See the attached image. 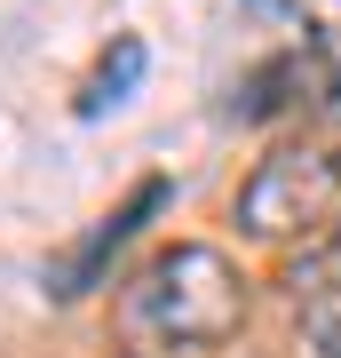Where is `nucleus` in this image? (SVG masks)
I'll return each instance as SVG.
<instances>
[{
    "label": "nucleus",
    "mask_w": 341,
    "mask_h": 358,
    "mask_svg": "<svg viewBox=\"0 0 341 358\" xmlns=\"http://www.w3.org/2000/svg\"><path fill=\"white\" fill-rule=\"evenodd\" d=\"M326 263H333V271H341V231H333V247H326Z\"/></svg>",
    "instance_id": "obj_7"
},
{
    "label": "nucleus",
    "mask_w": 341,
    "mask_h": 358,
    "mask_svg": "<svg viewBox=\"0 0 341 358\" xmlns=\"http://www.w3.org/2000/svg\"><path fill=\"white\" fill-rule=\"evenodd\" d=\"M119 343L135 358H175V350H206V343H230L246 319V279L222 247L206 239H183L151 255L135 279L119 287Z\"/></svg>",
    "instance_id": "obj_1"
},
{
    "label": "nucleus",
    "mask_w": 341,
    "mask_h": 358,
    "mask_svg": "<svg viewBox=\"0 0 341 358\" xmlns=\"http://www.w3.org/2000/svg\"><path fill=\"white\" fill-rule=\"evenodd\" d=\"M167 192H175L167 176H143L135 192H127L112 215L88 231V239H72V247H63V255L48 263V294H56V303H79V294H96V287H103V271H112V255H119V247H127V239H135V231L167 207Z\"/></svg>",
    "instance_id": "obj_3"
},
{
    "label": "nucleus",
    "mask_w": 341,
    "mask_h": 358,
    "mask_svg": "<svg viewBox=\"0 0 341 358\" xmlns=\"http://www.w3.org/2000/svg\"><path fill=\"white\" fill-rule=\"evenodd\" d=\"M341 215V143H286L238 183V231L294 239Z\"/></svg>",
    "instance_id": "obj_2"
},
{
    "label": "nucleus",
    "mask_w": 341,
    "mask_h": 358,
    "mask_svg": "<svg viewBox=\"0 0 341 358\" xmlns=\"http://www.w3.org/2000/svg\"><path fill=\"white\" fill-rule=\"evenodd\" d=\"M310 80V56L302 48H286V56H270V64H254L238 80V96H230V120H270V112H286V88H302Z\"/></svg>",
    "instance_id": "obj_5"
},
{
    "label": "nucleus",
    "mask_w": 341,
    "mask_h": 358,
    "mask_svg": "<svg viewBox=\"0 0 341 358\" xmlns=\"http://www.w3.org/2000/svg\"><path fill=\"white\" fill-rule=\"evenodd\" d=\"M143 64H151V48H143L135 32H119V40H112V56H103V64H96L88 80H79L72 112H79V120H103L112 103H127V96L143 88Z\"/></svg>",
    "instance_id": "obj_4"
},
{
    "label": "nucleus",
    "mask_w": 341,
    "mask_h": 358,
    "mask_svg": "<svg viewBox=\"0 0 341 358\" xmlns=\"http://www.w3.org/2000/svg\"><path fill=\"white\" fill-rule=\"evenodd\" d=\"M254 16H286V8H302V0H246Z\"/></svg>",
    "instance_id": "obj_6"
}]
</instances>
